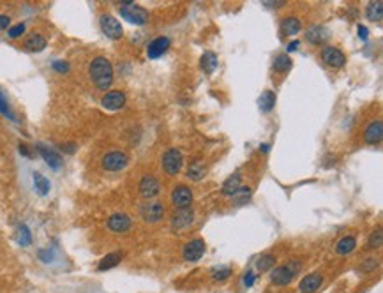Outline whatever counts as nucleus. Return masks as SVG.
Wrapping results in <instances>:
<instances>
[{
	"label": "nucleus",
	"mask_w": 383,
	"mask_h": 293,
	"mask_svg": "<svg viewBox=\"0 0 383 293\" xmlns=\"http://www.w3.org/2000/svg\"><path fill=\"white\" fill-rule=\"evenodd\" d=\"M89 75H90V80L94 82V85L99 90H106V88L112 87L113 67H112V64H110V60L105 59V57H95V59L92 60L90 67H89Z\"/></svg>",
	"instance_id": "1"
},
{
	"label": "nucleus",
	"mask_w": 383,
	"mask_h": 293,
	"mask_svg": "<svg viewBox=\"0 0 383 293\" xmlns=\"http://www.w3.org/2000/svg\"><path fill=\"white\" fill-rule=\"evenodd\" d=\"M300 267H302L300 261H297V260L288 261V263L281 265V267H277L270 274V281L275 286H286V284H290L295 279V276L300 271Z\"/></svg>",
	"instance_id": "2"
},
{
	"label": "nucleus",
	"mask_w": 383,
	"mask_h": 293,
	"mask_svg": "<svg viewBox=\"0 0 383 293\" xmlns=\"http://www.w3.org/2000/svg\"><path fill=\"white\" fill-rule=\"evenodd\" d=\"M120 16L125 18L129 23H135V25H145L148 21V13L143 9V7L136 6L135 2H120Z\"/></svg>",
	"instance_id": "3"
},
{
	"label": "nucleus",
	"mask_w": 383,
	"mask_h": 293,
	"mask_svg": "<svg viewBox=\"0 0 383 293\" xmlns=\"http://www.w3.org/2000/svg\"><path fill=\"white\" fill-rule=\"evenodd\" d=\"M99 23H101V30L105 32V36L110 37V39H120V37L124 36L120 21H118L117 18H113L112 14H101Z\"/></svg>",
	"instance_id": "4"
},
{
	"label": "nucleus",
	"mask_w": 383,
	"mask_h": 293,
	"mask_svg": "<svg viewBox=\"0 0 383 293\" xmlns=\"http://www.w3.org/2000/svg\"><path fill=\"white\" fill-rule=\"evenodd\" d=\"M127 154L120 152V150H113V152H108L103 157V168L108 169V172H120L127 166Z\"/></svg>",
	"instance_id": "5"
},
{
	"label": "nucleus",
	"mask_w": 383,
	"mask_h": 293,
	"mask_svg": "<svg viewBox=\"0 0 383 293\" xmlns=\"http://www.w3.org/2000/svg\"><path fill=\"white\" fill-rule=\"evenodd\" d=\"M182 163H184V157H182L181 150H177V149H170L163 156V168L168 175H177L182 168Z\"/></svg>",
	"instance_id": "6"
},
{
	"label": "nucleus",
	"mask_w": 383,
	"mask_h": 293,
	"mask_svg": "<svg viewBox=\"0 0 383 293\" xmlns=\"http://www.w3.org/2000/svg\"><path fill=\"white\" fill-rule=\"evenodd\" d=\"M140 214L147 223H158L164 215V205L161 202H145L140 209Z\"/></svg>",
	"instance_id": "7"
},
{
	"label": "nucleus",
	"mask_w": 383,
	"mask_h": 293,
	"mask_svg": "<svg viewBox=\"0 0 383 293\" xmlns=\"http://www.w3.org/2000/svg\"><path fill=\"white\" fill-rule=\"evenodd\" d=\"M171 202L178 210L189 209L191 202H193V191L187 186H177L171 192Z\"/></svg>",
	"instance_id": "8"
},
{
	"label": "nucleus",
	"mask_w": 383,
	"mask_h": 293,
	"mask_svg": "<svg viewBox=\"0 0 383 293\" xmlns=\"http://www.w3.org/2000/svg\"><path fill=\"white\" fill-rule=\"evenodd\" d=\"M321 60H323L327 65L330 67H343L344 62H346V57L341 50L334 48V46H325L321 50Z\"/></svg>",
	"instance_id": "9"
},
{
	"label": "nucleus",
	"mask_w": 383,
	"mask_h": 293,
	"mask_svg": "<svg viewBox=\"0 0 383 293\" xmlns=\"http://www.w3.org/2000/svg\"><path fill=\"white\" fill-rule=\"evenodd\" d=\"M159 191H161V184H159V180L156 179V177L147 175V177H143V179H141L140 194L143 196V198H147V200L154 198V196L159 194Z\"/></svg>",
	"instance_id": "10"
},
{
	"label": "nucleus",
	"mask_w": 383,
	"mask_h": 293,
	"mask_svg": "<svg viewBox=\"0 0 383 293\" xmlns=\"http://www.w3.org/2000/svg\"><path fill=\"white\" fill-rule=\"evenodd\" d=\"M133 226V221L129 219V215L125 214H113L110 215L108 219V228L113 231V233H125L129 231Z\"/></svg>",
	"instance_id": "11"
},
{
	"label": "nucleus",
	"mask_w": 383,
	"mask_h": 293,
	"mask_svg": "<svg viewBox=\"0 0 383 293\" xmlns=\"http://www.w3.org/2000/svg\"><path fill=\"white\" fill-rule=\"evenodd\" d=\"M205 253V242L201 238H194V240L187 242V246L184 248V258L186 261H198Z\"/></svg>",
	"instance_id": "12"
},
{
	"label": "nucleus",
	"mask_w": 383,
	"mask_h": 293,
	"mask_svg": "<svg viewBox=\"0 0 383 293\" xmlns=\"http://www.w3.org/2000/svg\"><path fill=\"white\" fill-rule=\"evenodd\" d=\"M364 138H366V143L367 145H378V143H381V138H383V124H381V120L371 122V124L366 127Z\"/></svg>",
	"instance_id": "13"
},
{
	"label": "nucleus",
	"mask_w": 383,
	"mask_h": 293,
	"mask_svg": "<svg viewBox=\"0 0 383 293\" xmlns=\"http://www.w3.org/2000/svg\"><path fill=\"white\" fill-rule=\"evenodd\" d=\"M321 283H323V276H321V274H318V272L308 274V276L300 281V284H298V290H300V293H315L318 291V288L321 286Z\"/></svg>",
	"instance_id": "14"
},
{
	"label": "nucleus",
	"mask_w": 383,
	"mask_h": 293,
	"mask_svg": "<svg viewBox=\"0 0 383 293\" xmlns=\"http://www.w3.org/2000/svg\"><path fill=\"white\" fill-rule=\"evenodd\" d=\"M101 103H103V106H105L106 110H112V111L120 110V108L125 105V95H124V92L112 90V92H108L105 97H103Z\"/></svg>",
	"instance_id": "15"
},
{
	"label": "nucleus",
	"mask_w": 383,
	"mask_h": 293,
	"mask_svg": "<svg viewBox=\"0 0 383 293\" xmlns=\"http://www.w3.org/2000/svg\"><path fill=\"white\" fill-rule=\"evenodd\" d=\"M168 48H170V39H168V37H158V39L150 41L147 46L148 59H159Z\"/></svg>",
	"instance_id": "16"
},
{
	"label": "nucleus",
	"mask_w": 383,
	"mask_h": 293,
	"mask_svg": "<svg viewBox=\"0 0 383 293\" xmlns=\"http://www.w3.org/2000/svg\"><path fill=\"white\" fill-rule=\"evenodd\" d=\"M37 150H39V154L43 156V159L46 161V164H48L49 168L59 169L60 166H62V159H60V156L53 149H49V146L39 143V145H37Z\"/></svg>",
	"instance_id": "17"
},
{
	"label": "nucleus",
	"mask_w": 383,
	"mask_h": 293,
	"mask_svg": "<svg viewBox=\"0 0 383 293\" xmlns=\"http://www.w3.org/2000/svg\"><path fill=\"white\" fill-rule=\"evenodd\" d=\"M193 210L189 209H182L178 212H175L173 219H171V226H173V230H186L187 226L193 223Z\"/></svg>",
	"instance_id": "18"
},
{
	"label": "nucleus",
	"mask_w": 383,
	"mask_h": 293,
	"mask_svg": "<svg viewBox=\"0 0 383 293\" xmlns=\"http://www.w3.org/2000/svg\"><path fill=\"white\" fill-rule=\"evenodd\" d=\"M302 29V23L298 21V18L295 16H286L285 20L281 21V32L285 36H297Z\"/></svg>",
	"instance_id": "19"
},
{
	"label": "nucleus",
	"mask_w": 383,
	"mask_h": 293,
	"mask_svg": "<svg viewBox=\"0 0 383 293\" xmlns=\"http://www.w3.org/2000/svg\"><path fill=\"white\" fill-rule=\"evenodd\" d=\"M120 260H122V253H110V254H106L105 258H103L101 261H99V265H97V271L99 272H105V271H110V268H113V267H117L118 263H120Z\"/></svg>",
	"instance_id": "20"
},
{
	"label": "nucleus",
	"mask_w": 383,
	"mask_h": 293,
	"mask_svg": "<svg viewBox=\"0 0 383 293\" xmlns=\"http://www.w3.org/2000/svg\"><path fill=\"white\" fill-rule=\"evenodd\" d=\"M366 16L371 21H381L383 18V2L376 0V2H369L366 7Z\"/></svg>",
	"instance_id": "21"
},
{
	"label": "nucleus",
	"mask_w": 383,
	"mask_h": 293,
	"mask_svg": "<svg viewBox=\"0 0 383 293\" xmlns=\"http://www.w3.org/2000/svg\"><path fill=\"white\" fill-rule=\"evenodd\" d=\"M32 179H34V187H36V191L39 192L41 196H46V194H48V192H49V187H52L49 180L46 179L44 175H41L39 172H34Z\"/></svg>",
	"instance_id": "22"
},
{
	"label": "nucleus",
	"mask_w": 383,
	"mask_h": 293,
	"mask_svg": "<svg viewBox=\"0 0 383 293\" xmlns=\"http://www.w3.org/2000/svg\"><path fill=\"white\" fill-rule=\"evenodd\" d=\"M240 180H242V177H240L239 173H235V175H232L229 179H226L224 184H223V194H226V196L235 194L240 187Z\"/></svg>",
	"instance_id": "23"
},
{
	"label": "nucleus",
	"mask_w": 383,
	"mask_h": 293,
	"mask_svg": "<svg viewBox=\"0 0 383 293\" xmlns=\"http://www.w3.org/2000/svg\"><path fill=\"white\" fill-rule=\"evenodd\" d=\"M305 37H308V41L313 42V44H320V42H323L327 39V30L321 29V27H311V29L305 32Z\"/></svg>",
	"instance_id": "24"
},
{
	"label": "nucleus",
	"mask_w": 383,
	"mask_h": 293,
	"mask_svg": "<svg viewBox=\"0 0 383 293\" xmlns=\"http://www.w3.org/2000/svg\"><path fill=\"white\" fill-rule=\"evenodd\" d=\"M201 67L205 72H209V75H212L214 71H216L217 67V57L214 52H205L201 57Z\"/></svg>",
	"instance_id": "25"
},
{
	"label": "nucleus",
	"mask_w": 383,
	"mask_h": 293,
	"mask_svg": "<svg viewBox=\"0 0 383 293\" xmlns=\"http://www.w3.org/2000/svg\"><path fill=\"white\" fill-rule=\"evenodd\" d=\"M355 246H357L355 237H350V235H348V237H343L338 242V246H336V251H338V254H350L355 249Z\"/></svg>",
	"instance_id": "26"
},
{
	"label": "nucleus",
	"mask_w": 383,
	"mask_h": 293,
	"mask_svg": "<svg viewBox=\"0 0 383 293\" xmlns=\"http://www.w3.org/2000/svg\"><path fill=\"white\" fill-rule=\"evenodd\" d=\"M25 48L29 50V52H43L46 48V39L43 36H39V34H34L32 37L27 39Z\"/></svg>",
	"instance_id": "27"
},
{
	"label": "nucleus",
	"mask_w": 383,
	"mask_h": 293,
	"mask_svg": "<svg viewBox=\"0 0 383 293\" xmlns=\"http://www.w3.org/2000/svg\"><path fill=\"white\" fill-rule=\"evenodd\" d=\"M275 94L274 92H270V90H265L263 92L262 95H260V99H258V105H260V108H262V111H270L272 108L275 106Z\"/></svg>",
	"instance_id": "28"
},
{
	"label": "nucleus",
	"mask_w": 383,
	"mask_h": 293,
	"mask_svg": "<svg viewBox=\"0 0 383 293\" xmlns=\"http://www.w3.org/2000/svg\"><path fill=\"white\" fill-rule=\"evenodd\" d=\"M292 59H290V55H279L275 57L274 60V71L275 72H288L290 69H292Z\"/></svg>",
	"instance_id": "29"
},
{
	"label": "nucleus",
	"mask_w": 383,
	"mask_h": 293,
	"mask_svg": "<svg viewBox=\"0 0 383 293\" xmlns=\"http://www.w3.org/2000/svg\"><path fill=\"white\" fill-rule=\"evenodd\" d=\"M203 175H205V166H203L200 161H194L189 166V169H187V177L191 180H201Z\"/></svg>",
	"instance_id": "30"
},
{
	"label": "nucleus",
	"mask_w": 383,
	"mask_h": 293,
	"mask_svg": "<svg viewBox=\"0 0 383 293\" xmlns=\"http://www.w3.org/2000/svg\"><path fill=\"white\" fill-rule=\"evenodd\" d=\"M16 240H18V244L20 246H30L32 244V235H30V230L27 228L25 225H21L20 228H18V231H16Z\"/></svg>",
	"instance_id": "31"
},
{
	"label": "nucleus",
	"mask_w": 383,
	"mask_h": 293,
	"mask_svg": "<svg viewBox=\"0 0 383 293\" xmlns=\"http://www.w3.org/2000/svg\"><path fill=\"white\" fill-rule=\"evenodd\" d=\"M274 265H275V256H272V254H265V256H262L258 261H256V267H258V271H262V272L270 271Z\"/></svg>",
	"instance_id": "32"
},
{
	"label": "nucleus",
	"mask_w": 383,
	"mask_h": 293,
	"mask_svg": "<svg viewBox=\"0 0 383 293\" xmlns=\"http://www.w3.org/2000/svg\"><path fill=\"white\" fill-rule=\"evenodd\" d=\"M0 113H2V115H4V117L11 118V120H16V117H14L13 110H11L9 103H7L6 95H4V94H2V92H0Z\"/></svg>",
	"instance_id": "33"
},
{
	"label": "nucleus",
	"mask_w": 383,
	"mask_h": 293,
	"mask_svg": "<svg viewBox=\"0 0 383 293\" xmlns=\"http://www.w3.org/2000/svg\"><path fill=\"white\" fill-rule=\"evenodd\" d=\"M383 242V231L381 230H376L374 233H371V237L367 238V248L369 249H376L380 248Z\"/></svg>",
	"instance_id": "34"
},
{
	"label": "nucleus",
	"mask_w": 383,
	"mask_h": 293,
	"mask_svg": "<svg viewBox=\"0 0 383 293\" xmlns=\"http://www.w3.org/2000/svg\"><path fill=\"white\" fill-rule=\"evenodd\" d=\"M249 194H251V189L249 187H244V186H240L239 187V191L233 194V198L237 200V203H246L247 202V198H249Z\"/></svg>",
	"instance_id": "35"
},
{
	"label": "nucleus",
	"mask_w": 383,
	"mask_h": 293,
	"mask_svg": "<svg viewBox=\"0 0 383 293\" xmlns=\"http://www.w3.org/2000/svg\"><path fill=\"white\" fill-rule=\"evenodd\" d=\"M23 32H25V23H18V25H14V27H11L9 29V37H13V39H16V37H20V36H23Z\"/></svg>",
	"instance_id": "36"
},
{
	"label": "nucleus",
	"mask_w": 383,
	"mask_h": 293,
	"mask_svg": "<svg viewBox=\"0 0 383 293\" xmlns=\"http://www.w3.org/2000/svg\"><path fill=\"white\" fill-rule=\"evenodd\" d=\"M229 274H232V268H229V267H221V268H217V271L214 272V279H216V281H224L226 277H229Z\"/></svg>",
	"instance_id": "37"
},
{
	"label": "nucleus",
	"mask_w": 383,
	"mask_h": 293,
	"mask_svg": "<svg viewBox=\"0 0 383 293\" xmlns=\"http://www.w3.org/2000/svg\"><path fill=\"white\" fill-rule=\"evenodd\" d=\"M53 69L59 72H67L69 71V64L67 62H62V60H55L53 62Z\"/></svg>",
	"instance_id": "38"
},
{
	"label": "nucleus",
	"mask_w": 383,
	"mask_h": 293,
	"mask_svg": "<svg viewBox=\"0 0 383 293\" xmlns=\"http://www.w3.org/2000/svg\"><path fill=\"white\" fill-rule=\"evenodd\" d=\"M252 284H254V274H252V272H247L246 277H244V286H246V288H251Z\"/></svg>",
	"instance_id": "39"
},
{
	"label": "nucleus",
	"mask_w": 383,
	"mask_h": 293,
	"mask_svg": "<svg viewBox=\"0 0 383 293\" xmlns=\"http://www.w3.org/2000/svg\"><path fill=\"white\" fill-rule=\"evenodd\" d=\"M9 23H11L9 16H6V14H0V32H2V30H6L7 27H9Z\"/></svg>",
	"instance_id": "40"
},
{
	"label": "nucleus",
	"mask_w": 383,
	"mask_h": 293,
	"mask_svg": "<svg viewBox=\"0 0 383 293\" xmlns=\"http://www.w3.org/2000/svg\"><path fill=\"white\" fill-rule=\"evenodd\" d=\"M262 4H265L267 7H281V6H285V0H275V2H270V0H263Z\"/></svg>",
	"instance_id": "41"
},
{
	"label": "nucleus",
	"mask_w": 383,
	"mask_h": 293,
	"mask_svg": "<svg viewBox=\"0 0 383 293\" xmlns=\"http://www.w3.org/2000/svg\"><path fill=\"white\" fill-rule=\"evenodd\" d=\"M359 37H361L362 41H367V37H369V30L366 29V27H359Z\"/></svg>",
	"instance_id": "42"
},
{
	"label": "nucleus",
	"mask_w": 383,
	"mask_h": 293,
	"mask_svg": "<svg viewBox=\"0 0 383 293\" xmlns=\"http://www.w3.org/2000/svg\"><path fill=\"white\" fill-rule=\"evenodd\" d=\"M62 149L66 150V152H74V143H66V145H62Z\"/></svg>",
	"instance_id": "43"
},
{
	"label": "nucleus",
	"mask_w": 383,
	"mask_h": 293,
	"mask_svg": "<svg viewBox=\"0 0 383 293\" xmlns=\"http://www.w3.org/2000/svg\"><path fill=\"white\" fill-rule=\"evenodd\" d=\"M298 44H300V42H298V41L290 42V44H288V52H295V50L298 48Z\"/></svg>",
	"instance_id": "44"
},
{
	"label": "nucleus",
	"mask_w": 383,
	"mask_h": 293,
	"mask_svg": "<svg viewBox=\"0 0 383 293\" xmlns=\"http://www.w3.org/2000/svg\"><path fill=\"white\" fill-rule=\"evenodd\" d=\"M20 154H23V156H27V157H30V152L27 150L25 145H20Z\"/></svg>",
	"instance_id": "45"
}]
</instances>
